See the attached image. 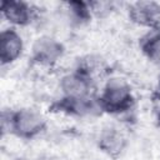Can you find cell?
Instances as JSON below:
<instances>
[{
	"mask_svg": "<svg viewBox=\"0 0 160 160\" xmlns=\"http://www.w3.org/2000/svg\"><path fill=\"white\" fill-rule=\"evenodd\" d=\"M101 111L110 114H121L131 109L134 98L129 84L119 78L110 79L98 98Z\"/></svg>",
	"mask_w": 160,
	"mask_h": 160,
	"instance_id": "cell-1",
	"label": "cell"
},
{
	"mask_svg": "<svg viewBox=\"0 0 160 160\" xmlns=\"http://www.w3.org/2000/svg\"><path fill=\"white\" fill-rule=\"evenodd\" d=\"M9 132L24 139H31L39 135L45 128V119L32 109H19L8 114Z\"/></svg>",
	"mask_w": 160,
	"mask_h": 160,
	"instance_id": "cell-2",
	"label": "cell"
},
{
	"mask_svg": "<svg viewBox=\"0 0 160 160\" xmlns=\"http://www.w3.org/2000/svg\"><path fill=\"white\" fill-rule=\"evenodd\" d=\"M129 18L138 25L151 28L152 30L160 26V4L154 1H138L130 5Z\"/></svg>",
	"mask_w": 160,
	"mask_h": 160,
	"instance_id": "cell-3",
	"label": "cell"
},
{
	"mask_svg": "<svg viewBox=\"0 0 160 160\" xmlns=\"http://www.w3.org/2000/svg\"><path fill=\"white\" fill-rule=\"evenodd\" d=\"M62 45L50 36H42L36 39L32 45L31 56L32 60L40 65H52L62 55Z\"/></svg>",
	"mask_w": 160,
	"mask_h": 160,
	"instance_id": "cell-4",
	"label": "cell"
},
{
	"mask_svg": "<svg viewBox=\"0 0 160 160\" xmlns=\"http://www.w3.org/2000/svg\"><path fill=\"white\" fill-rule=\"evenodd\" d=\"M92 81L80 71L69 74L61 79L60 88L64 98H88L91 95Z\"/></svg>",
	"mask_w": 160,
	"mask_h": 160,
	"instance_id": "cell-5",
	"label": "cell"
},
{
	"mask_svg": "<svg viewBox=\"0 0 160 160\" xmlns=\"http://www.w3.org/2000/svg\"><path fill=\"white\" fill-rule=\"evenodd\" d=\"M22 39L20 34L14 29L2 30L0 34V60L1 64H11L22 52Z\"/></svg>",
	"mask_w": 160,
	"mask_h": 160,
	"instance_id": "cell-6",
	"label": "cell"
},
{
	"mask_svg": "<svg viewBox=\"0 0 160 160\" xmlns=\"http://www.w3.org/2000/svg\"><path fill=\"white\" fill-rule=\"evenodd\" d=\"M1 14L11 25L15 26L28 25L34 18V10L31 5L24 1H2Z\"/></svg>",
	"mask_w": 160,
	"mask_h": 160,
	"instance_id": "cell-7",
	"label": "cell"
},
{
	"mask_svg": "<svg viewBox=\"0 0 160 160\" xmlns=\"http://www.w3.org/2000/svg\"><path fill=\"white\" fill-rule=\"evenodd\" d=\"M99 146L106 154L115 156L122 151L125 146V138L118 129L109 126L102 130L99 139Z\"/></svg>",
	"mask_w": 160,
	"mask_h": 160,
	"instance_id": "cell-8",
	"label": "cell"
},
{
	"mask_svg": "<svg viewBox=\"0 0 160 160\" xmlns=\"http://www.w3.org/2000/svg\"><path fill=\"white\" fill-rule=\"evenodd\" d=\"M141 49L151 62L160 66V30L159 29L152 30L142 39Z\"/></svg>",
	"mask_w": 160,
	"mask_h": 160,
	"instance_id": "cell-9",
	"label": "cell"
},
{
	"mask_svg": "<svg viewBox=\"0 0 160 160\" xmlns=\"http://www.w3.org/2000/svg\"><path fill=\"white\" fill-rule=\"evenodd\" d=\"M156 121H158V125L160 126V111L158 112V118H156Z\"/></svg>",
	"mask_w": 160,
	"mask_h": 160,
	"instance_id": "cell-10",
	"label": "cell"
},
{
	"mask_svg": "<svg viewBox=\"0 0 160 160\" xmlns=\"http://www.w3.org/2000/svg\"><path fill=\"white\" fill-rule=\"evenodd\" d=\"M159 88H160V76H159Z\"/></svg>",
	"mask_w": 160,
	"mask_h": 160,
	"instance_id": "cell-11",
	"label": "cell"
}]
</instances>
